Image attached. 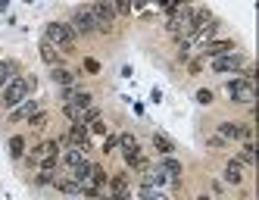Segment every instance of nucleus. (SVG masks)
Masks as SVG:
<instances>
[{"instance_id": "nucleus-13", "label": "nucleus", "mask_w": 259, "mask_h": 200, "mask_svg": "<svg viewBox=\"0 0 259 200\" xmlns=\"http://www.w3.org/2000/svg\"><path fill=\"white\" fill-rule=\"evenodd\" d=\"M225 181L228 185H240V181H244V163L240 159H231L225 166Z\"/></svg>"}, {"instance_id": "nucleus-27", "label": "nucleus", "mask_w": 259, "mask_h": 200, "mask_svg": "<svg viewBox=\"0 0 259 200\" xmlns=\"http://www.w3.org/2000/svg\"><path fill=\"white\" fill-rule=\"evenodd\" d=\"M197 100H200L203 106H206V103H212V91H206V88H203V91H197Z\"/></svg>"}, {"instance_id": "nucleus-24", "label": "nucleus", "mask_w": 259, "mask_h": 200, "mask_svg": "<svg viewBox=\"0 0 259 200\" xmlns=\"http://www.w3.org/2000/svg\"><path fill=\"white\" fill-rule=\"evenodd\" d=\"M44 122H47V113H34V116H28V125H31V129H44Z\"/></svg>"}, {"instance_id": "nucleus-22", "label": "nucleus", "mask_w": 259, "mask_h": 200, "mask_svg": "<svg viewBox=\"0 0 259 200\" xmlns=\"http://www.w3.org/2000/svg\"><path fill=\"white\" fill-rule=\"evenodd\" d=\"M34 181H38V185H53V181H57V178H53V169H41V172H38V178H34Z\"/></svg>"}, {"instance_id": "nucleus-21", "label": "nucleus", "mask_w": 259, "mask_h": 200, "mask_svg": "<svg viewBox=\"0 0 259 200\" xmlns=\"http://www.w3.org/2000/svg\"><path fill=\"white\" fill-rule=\"evenodd\" d=\"M109 188H113V194H128V175H119Z\"/></svg>"}, {"instance_id": "nucleus-8", "label": "nucleus", "mask_w": 259, "mask_h": 200, "mask_svg": "<svg viewBox=\"0 0 259 200\" xmlns=\"http://www.w3.org/2000/svg\"><path fill=\"white\" fill-rule=\"evenodd\" d=\"M219 135L225 141H250L253 138V129L247 122H222L219 125Z\"/></svg>"}, {"instance_id": "nucleus-28", "label": "nucleus", "mask_w": 259, "mask_h": 200, "mask_svg": "<svg viewBox=\"0 0 259 200\" xmlns=\"http://www.w3.org/2000/svg\"><path fill=\"white\" fill-rule=\"evenodd\" d=\"M113 7H116V13H128L132 10V0H113Z\"/></svg>"}, {"instance_id": "nucleus-2", "label": "nucleus", "mask_w": 259, "mask_h": 200, "mask_svg": "<svg viewBox=\"0 0 259 200\" xmlns=\"http://www.w3.org/2000/svg\"><path fill=\"white\" fill-rule=\"evenodd\" d=\"M44 38H47L50 44H57L60 50L72 53V50H75L78 34L72 31V25H69V22H50V25H47V31H44Z\"/></svg>"}, {"instance_id": "nucleus-9", "label": "nucleus", "mask_w": 259, "mask_h": 200, "mask_svg": "<svg viewBox=\"0 0 259 200\" xmlns=\"http://www.w3.org/2000/svg\"><path fill=\"white\" fill-rule=\"evenodd\" d=\"M38 110H41V103H38V100H31V97H25V100H19V103H16L13 110H10V122H25L28 116H34Z\"/></svg>"}, {"instance_id": "nucleus-5", "label": "nucleus", "mask_w": 259, "mask_h": 200, "mask_svg": "<svg viewBox=\"0 0 259 200\" xmlns=\"http://www.w3.org/2000/svg\"><path fill=\"white\" fill-rule=\"evenodd\" d=\"M69 25H72V31L78 34H94L97 31V25H94V13H91V7H75L72 10V16H69Z\"/></svg>"}, {"instance_id": "nucleus-23", "label": "nucleus", "mask_w": 259, "mask_h": 200, "mask_svg": "<svg viewBox=\"0 0 259 200\" xmlns=\"http://www.w3.org/2000/svg\"><path fill=\"white\" fill-rule=\"evenodd\" d=\"M240 163H244V166H253V144H244V150H240Z\"/></svg>"}, {"instance_id": "nucleus-17", "label": "nucleus", "mask_w": 259, "mask_h": 200, "mask_svg": "<svg viewBox=\"0 0 259 200\" xmlns=\"http://www.w3.org/2000/svg\"><path fill=\"white\" fill-rule=\"evenodd\" d=\"M88 181H91V185H97V188H103L106 181H109V175H106L100 166H94V163H91V178H88Z\"/></svg>"}, {"instance_id": "nucleus-15", "label": "nucleus", "mask_w": 259, "mask_h": 200, "mask_svg": "<svg viewBox=\"0 0 259 200\" xmlns=\"http://www.w3.org/2000/svg\"><path fill=\"white\" fill-rule=\"evenodd\" d=\"M10 156H13V159H22V156H25V138H22V135L10 138Z\"/></svg>"}, {"instance_id": "nucleus-12", "label": "nucleus", "mask_w": 259, "mask_h": 200, "mask_svg": "<svg viewBox=\"0 0 259 200\" xmlns=\"http://www.w3.org/2000/svg\"><path fill=\"white\" fill-rule=\"evenodd\" d=\"M44 156H60V141H44L41 147H34L31 156H28V163H38Z\"/></svg>"}, {"instance_id": "nucleus-29", "label": "nucleus", "mask_w": 259, "mask_h": 200, "mask_svg": "<svg viewBox=\"0 0 259 200\" xmlns=\"http://www.w3.org/2000/svg\"><path fill=\"white\" fill-rule=\"evenodd\" d=\"M209 147H225V138H222V135H215V138L209 141Z\"/></svg>"}, {"instance_id": "nucleus-6", "label": "nucleus", "mask_w": 259, "mask_h": 200, "mask_svg": "<svg viewBox=\"0 0 259 200\" xmlns=\"http://www.w3.org/2000/svg\"><path fill=\"white\" fill-rule=\"evenodd\" d=\"M225 91H228L231 103H253V97H256V91H253V82H250V78H234V82L225 85Z\"/></svg>"}, {"instance_id": "nucleus-10", "label": "nucleus", "mask_w": 259, "mask_h": 200, "mask_svg": "<svg viewBox=\"0 0 259 200\" xmlns=\"http://www.w3.org/2000/svg\"><path fill=\"white\" fill-rule=\"evenodd\" d=\"M228 50H237L234 41H206V44L200 47V53H203V57H209V60L222 57V53H228Z\"/></svg>"}, {"instance_id": "nucleus-11", "label": "nucleus", "mask_w": 259, "mask_h": 200, "mask_svg": "<svg viewBox=\"0 0 259 200\" xmlns=\"http://www.w3.org/2000/svg\"><path fill=\"white\" fill-rule=\"evenodd\" d=\"M41 60H44L47 66H63V53H60L57 44H50V41L44 38V41H41Z\"/></svg>"}, {"instance_id": "nucleus-18", "label": "nucleus", "mask_w": 259, "mask_h": 200, "mask_svg": "<svg viewBox=\"0 0 259 200\" xmlns=\"http://www.w3.org/2000/svg\"><path fill=\"white\" fill-rule=\"evenodd\" d=\"M159 169L169 172V178H178V175H181V163L169 159V153H165V156H162V163H159Z\"/></svg>"}, {"instance_id": "nucleus-19", "label": "nucleus", "mask_w": 259, "mask_h": 200, "mask_svg": "<svg viewBox=\"0 0 259 200\" xmlns=\"http://www.w3.org/2000/svg\"><path fill=\"white\" fill-rule=\"evenodd\" d=\"M13 75H16V66H13L10 60H0V88H4Z\"/></svg>"}, {"instance_id": "nucleus-7", "label": "nucleus", "mask_w": 259, "mask_h": 200, "mask_svg": "<svg viewBox=\"0 0 259 200\" xmlns=\"http://www.w3.org/2000/svg\"><path fill=\"white\" fill-rule=\"evenodd\" d=\"M244 66H247V60H244V53H237V50H228V53H222V57L212 60V72H237Z\"/></svg>"}, {"instance_id": "nucleus-14", "label": "nucleus", "mask_w": 259, "mask_h": 200, "mask_svg": "<svg viewBox=\"0 0 259 200\" xmlns=\"http://www.w3.org/2000/svg\"><path fill=\"white\" fill-rule=\"evenodd\" d=\"M53 72H50V75H53V82H57V85H63V88H72V85H75V72H69V69H63V66H50Z\"/></svg>"}, {"instance_id": "nucleus-20", "label": "nucleus", "mask_w": 259, "mask_h": 200, "mask_svg": "<svg viewBox=\"0 0 259 200\" xmlns=\"http://www.w3.org/2000/svg\"><path fill=\"white\" fill-rule=\"evenodd\" d=\"M165 178H169L165 169H153V172H147V185H165Z\"/></svg>"}, {"instance_id": "nucleus-16", "label": "nucleus", "mask_w": 259, "mask_h": 200, "mask_svg": "<svg viewBox=\"0 0 259 200\" xmlns=\"http://www.w3.org/2000/svg\"><path fill=\"white\" fill-rule=\"evenodd\" d=\"M153 147L159 150V156H165V153H172V150H175V144L165 138V135H153Z\"/></svg>"}, {"instance_id": "nucleus-1", "label": "nucleus", "mask_w": 259, "mask_h": 200, "mask_svg": "<svg viewBox=\"0 0 259 200\" xmlns=\"http://www.w3.org/2000/svg\"><path fill=\"white\" fill-rule=\"evenodd\" d=\"M31 91H34V78L31 75H13L4 88H0V106H4V110H13V106L19 100H25Z\"/></svg>"}, {"instance_id": "nucleus-26", "label": "nucleus", "mask_w": 259, "mask_h": 200, "mask_svg": "<svg viewBox=\"0 0 259 200\" xmlns=\"http://www.w3.org/2000/svg\"><path fill=\"white\" fill-rule=\"evenodd\" d=\"M116 147H119V138H116V135H109V138L103 141V153H109V150H116Z\"/></svg>"}, {"instance_id": "nucleus-25", "label": "nucleus", "mask_w": 259, "mask_h": 200, "mask_svg": "<svg viewBox=\"0 0 259 200\" xmlns=\"http://www.w3.org/2000/svg\"><path fill=\"white\" fill-rule=\"evenodd\" d=\"M88 125H91L88 132H94V135H106V125H103V119H100V116H97V119H91Z\"/></svg>"}, {"instance_id": "nucleus-4", "label": "nucleus", "mask_w": 259, "mask_h": 200, "mask_svg": "<svg viewBox=\"0 0 259 200\" xmlns=\"http://www.w3.org/2000/svg\"><path fill=\"white\" fill-rule=\"evenodd\" d=\"M191 19H194V10L191 7H178L169 16V22H165V31H169L172 38H184V34L191 31Z\"/></svg>"}, {"instance_id": "nucleus-3", "label": "nucleus", "mask_w": 259, "mask_h": 200, "mask_svg": "<svg viewBox=\"0 0 259 200\" xmlns=\"http://www.w3.org/2000/svg\"><path fill=\"white\" fill-rule=\"evenodd\" d=\"M91 13H94V25H97V31H103V34H109L113 31V25H116V7H113V0H94L91 4Z\"/></svg>"}]
</instances>
